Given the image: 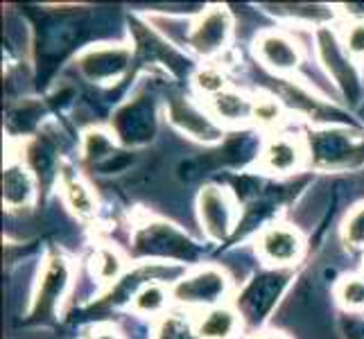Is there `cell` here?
Listing matches in <instances>:
<instances>
[{
	"label": "cell",
	"mask_w": 364,
	"mask_h": 339,
	"mask_svg": "<svg viewBox=\"0 0 364 339\" xmlns=\"http://www.w3.org/2000/svg\"><path fill=\"white\" fill-rule=\"evenodd\" d=\"M36 195V179L23 158L9 161L3 174V202L9 210L30 208Z\"/></svg>",
	"instance_id": "obj_10"
},
{
	"label": "cell",
	"mask_w": 364,
	"mask_h": 339,
	"mask_svg": "<svg viewBox=\"0 0 364 339\" xmlns=\"http://www.w3.org/2000/svg\"><path fill=\"white\" fill-rule=\"evenodd\" d=\"M208 111L220 124H245L254 118V99L235 89H227L208 99Z\"/></svg>",
	"instance_id": "obj_13"
},
{
	"label": "cell",
	"mask_w": 364,
	"mask_h": 339,
	"mask_svg": "<svg viewBox=\"0 0 364 339\" xmlns=\"http://www.w3.org/2000/svg\"><path fill=\"white\" fill-rule=\"evenodd\" d=\"M254 55L272 72L290 75L301 66L299 43L279 30H262L254 39Z\"/></svg>",
	"instance_id": "obj_7"
},
{
	"label": "cell",
	"mask_w": 364,
	"mask_h": 339,
	"mask_svg": "<svg viewBox=\"0 0 364 339\" xmlns=\"http://www.w3.org/2000/svg\"><path fill=\"white\" fill-rule=\"evenodd\" d=\"M193 84H195V89L202 93V95H206L208 99L229 89L227 75H224L218 66H204V68H199L195 72V77H193Z\"/></svg>",
	"instance_id": "obj_19"
},
{
	"label": "cell",
	"mask_w": 364,
	"mask_h": 339,
	"mask_svg": "<svg viewBox=\"0 0 364 339\" xmlns=\"http://www.w3.org/2000/svg\"><path fill=\"white\" fill-rule=\"evenodd\" d=\"M75 64L93 84H116L132 64V48L124 43H97L82 50Z\"/></svg>",
	"instance_id": "obj_3"
},
{
	"label": "cell",
	"mask_w": 364,
	"mask_h": 339,
	"mask_svg": "<svg viewBox=\"0 0 364 339\" xmlns=\"http://www.w3.org/2000/svg\"><path fill=\"white\" fill-rule=\"evenodd\" d=\"M231 290V279L222 267L204 265L195 267L172 285V298L188 308H215L227 298Z\"/></svg>",
	"instance_id": "obj_2"
},
{
	"label": "cell",
	"mask_w": 364,
	"mask_h": 339,
	"mask_svg": "<svg viewBox=\"0 0 364 339\" xmlns=\"http://www.w3.org/2000/svg\"><path fill=\"white\" fill-rule=\"evenodd\" d=\"M251 339H290L283 333H276V330H262V333H256Z\"/></svg>",
	"instance_id": "obj_24"
},
{
	"label": "cell",
	"mask_w": 364,
	"mask_h": 339,
	"mask_svg": "<svg viewBox=\"0 0 364 339\" xmlns=\"http://www.w3.org/2000/svg\"><path fill=\"white\" fill-rule=\"evenodd\" d=\"M317 43H319V55L323 59L326 68H328V75H333L335 82L342 86L346 95L355 97V93H358V77H355V72H353V66H350V64H353V59H350L344 53L342 43L337 41L331 32L319 30Z\"/></svg>",
	"instance_id": "obj_11"
},
{
	"label": "cell",
	"mask_w": 364,
	"mask_h": 339,
	"mask_svg": "<svg viewBox=\"0 0 364 339\" xmlns=\"http://www.w3.org/2000/svg\"><path fill=\"white\" fill-rule=\"evenodd\" d=\"M124 271V260L116 249L102 247L93 256V276L100 283H116Z\"/></svg>",
	"instance_id": "obj_17"
},
{
	"label": "cell",
	"mask_w": 364,
	"mask_h": 339,
	"mask_svg": "<svg viewBox=\"0 0 364 339\" xmlns=\"http://www.w3.org/2000/svg\"><path fill=\"white\" fill-rule=\"evenodd\" d=\"M168 120L183 136L199 143H218L224 138L220 122L213 118V113L202 109L188 97H172L168 104Z\"/></svg>",
	"instance_id": "obj_6"
},
{
	"label": "cell",
	"mask_w": 364,
	"mask_h": 339,
	"mask_svg": "<svg viewBox=\"0 0 364 339\" xmlns=\"http://www.w3.org/2000/svg\"><path fill=\"white\" fill-rule=\"evenodd\" d=\"M304 235L292 224H269L256 237V254L269 267L296 265L304 256Z\"/></svg>",
	"instance_id": "obj_5"
},
{
	"label": "cell",
	"mask_w": 364,
	"mask_h": 339,
	"mask_svg": "<svg viewBox=\"0 0 364 339\" xmlns=\"http://www.w3.org/2000/svg\"><path fill=\"white\" fill-rule=\"evenodd\" d=\"M170 298H172L170 290H166L161 283H145L134 294L132 310L138 312V315H159V312L166 310Z\"/></svg>",
	"instance_id": "obj_15"
},
{
	"label": "cell",
	"mask_w": 364,
	"mask_h": 339,
	"mask_svg": "<svg viewBox=\"0 0 364 339\" xmlns=\"http://www.w3.org/2000/svg\"><path fill=\"white\" fill-rule=\"evenodd\" d=\"M156 339H197V333H193L191 325H188L183 319L170 317L163 321Z\"/></svg>",
	"instance_id": "obj_22"
},
{
	"label": "cell",
	"mask_w": 364,
	"mask_h": 339,
	"mask_svg": "<svg viewBox=\"0 0 364 339\" xmlns=\"http://www.w3.org/2000/svg\"><path fill=\"white\" fill-rule=\"evenodd\" d=\"M197 217L208 240L222 242L240 224V204L229 188L208 183L197 195Z\"/></svg>",
	"instance_id": "obj_1"
},
{
	"label": "cell",
	"mask_w": 364,
	"mask_h": 339,
	"mask_svg": "<svg viewBox=\"0 0 364 339\" xmlns=\"http://www.w3.org/2000/svg\"><path fill=\"white\" fill-rule=\"evenodd\" d=\"M304 161L306 147L301 143V138H294L292 134H272L260 149L258 166L267 174L285 177V174H294L296 170H301Z\"/></svg>",
	"instance_id": "obj_8"
},
{
	"label": "cell",
	"mask_w": 364,
	"mask_h": 339,
	"mask_svg": "<svg viewBox=\"0 0 364 339\" xmlns=\"http://www.w3.org/2000/svg\"><path fill=\"white\" fill-rule=\"evenodd\" d=\"M84 339H120V335L114 328H109V325H100V328H93Z\"/></svg>",
	"instance_id": "obj_23"
},
{
	"label": "cell",
	"mask_w": 364,
	"mask_h": 339,
	"mask_svg": "<svg viewBox=\"0 0 364 339\" xmlns=\"http://www.w3.org/2000/svg\"><path fill=\"white\" fill-rule=\"evenodd\" d=\"M70 274L73 267L68 265L66 258L61 256H50L39 276V285H36L34 294V312L43 315V312H55L61 298L66 296V290L70 285Z\"/></svg>",
	"instance_id": "obj_9"
},
{
	"label": "cell",
	"mask_w": 364,
	"mask_h": 339,
	"mask_svg": "<svg viewBox=\"0 0 364 339\" xmlns=\"http://www.w3.org/2000/svg\"><path fill=\"white\" fill-rule=\"evenodd\" d=\"M61 195H64L66 206L77 215L80 220H91L95 215V195L89 185L75 174H61Z\"/></svg>",
	"instance_id": "obj_14"
},
{
	"label": "cell",
	"mask_w": 364,
	"mask_h": 339,
	"mask_svg": "<svg viewBox=\"0 0 364 339\" xmlns=\"http://www.w3.org/2000/svg\"><path fill=\"white\" fill-rule=\"evenodd\" d=\"M362 271H364V262H362Z\"/></svg>",
	"instance_id": "obj_25"
},
{
	"label": "cell",
	"mask_w": 364,
	"mask_h": 339,
	"mask_svg": "<svg viewBox=\"0 0 364 339\" xmlns=\"http://www.w3.org/2000/svg\"><path fill=\"white\" fill-rule=\"evenodd\" d=\"M233 34V16L227 7H206L199 18L191 25L188 45L199 57H215L229 45Z\"/></svg>",
	"instance_id": "obj_4"
},
{
	"label": "cell",
	"mask_w": 364,
	"mask_h": 339,
	"mask_svg": "<svg viewBox=\"0 0 364 339\" xmlns=\"http://www.w3.org/2000/svg\"><path fill=\"white\" fill-rule=\"evenodd\" d=\"M254 120L260 127H276L283 122V107L276 97H254Z\"/></svg>",
	"instance_id": "obj_20"
},
{
	"label": "cell",
	"mask_w": 364,
	"mask_h": 339,
	"mask_svg": "<svg viewBox=\"0 0 364 339\" xmlns=\"http://www.w3.org/2000/svg\"><path fill=\"white\" fill-rule=\"evenodd\" d=\"M342 48L350 59H364V21L346 25L342 32Z\"/></svg>",
	"instance_id": "obj_21"
},
{
	"label": "cell",
	"mask_w": 364,
	"mask_h": 339,
	"mask_svg": "<svg viewBox=\"0 0 364 339\" xmlns=\"http://www.w3.org/2000/svg\"><path fill=\"white\" fill-rule=\"evenodd\" d=\"M342 240L350 249H364V202L355 204L344 215Z\"/></svg>",
	"instance_id": "obj_18"
},
{
	"label": "cell",
	"mask_w": 364,
	"mask_h": 339,
	"mask_svg": "<svg viewBox=\"0 0 364 339\" xmlns=\"http://www.w3.org/2000/svg\"><path fill=\"white\" fill-rule=\"evenodd\" d=\"M242 328V315L229 306L208 308L195 323L197 339H233Z\"/></svg>",
	"instance_id": "obj_12"
},
{
	"label": "cell",
	"mask_w": 364,
	"mask_h": 339,
	"mask_svg": "<svg viewBox=\"0 0 364 339\" xmlns=\"http://www.w3.org/2000/svg\"><path fill=\"white\" fill-rule=\"evenodd\" d=\"M335 298L344 310L362 312L364 310V276L350 274L340 279V283L335 285Z\"/></svg>",
	"instance_id": "obj_16"
}]
</instances>
